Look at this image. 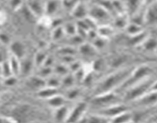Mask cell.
Instances as JSON below:
<instances>
[{
	"instance_id": "cell-1",
	"label": "cell",
	"mask_w": 157,
	"mask_h": 123,
	"mask_svg": "<svg viewBox=\"0 0 157 123\" xmlns=\"http://www.w3.org/2000/svg\"><path fill=\"white\" fill-rule=\"evenodd\" d=\"M133 69L134 67H122L106 75L94 87L93 96L115 92L127 80Z\"/></svg>"
},
{
	"instance_id": "cell-2",
	"label": "cell",
	"mask_w": 157,
	"mask_h": 123,
	"mask_svg": "<svg viewBox=\"0 0 157 123\" xmlns=\"http://www.w3.org/2000/svg\"><path fill=\"white\" fill-rule=\"evenodd\" d=\"M156 79V77L151 75V76L140 81V82L133 85V86L124 91L121 95L123 101L127 102V104H130V103L139 99L140 98L144 96L146 93L150 91L153 81Z\"/></svg>"
},
{
	"instance_id": "cell-3",
	"label": "cell",
	"mask_w": 157,
	"mask_h": 123,
	"mask_svg": "<svg viewBox=\"0 0 157 123\" xmlns=\"http://www.w3.org/2000/svg\"><path fill=\"white\" fill-rule=\"evenodd\" d=\"M152 73H153V69L147 65H141L138 67H134L127 80L115 92L121 95L124 91L133 86V85L153 75Z\"/></svg>"
},
{
	"instance_id": "cell-4",
	"label": "cell",
	"mask_w": 157,
	"mask_h": 123,
	"mask_svg": "<svg viewBox=\"0 0 157 123\" xmlns=\"http://www.w3.org/2000/svg\"><path fill=\"white\" fill-rule=\"evenodd\" d=\"M122 101H124L120 94L116 92H110L93 96L90 101V105L97 109H101Z\"/></svg>"
},
{
	"instance_id": "cell-5",
	"label": "cell",
	"mask_w": 157,
	"mask_h": 123,
	"mask_svg": "<svg viewBox=\"0 0 157 123\" xmlns=\"http://www.w3.org/2000/svg\"><path fill=\"white\" fill-rule=\"evenodd\" d=\"M90 105L84 101H78L73 107L71 109L67 121H81L87 114Z\"/></svg>"
},
{
	"instance_id": "cell-6",
	"label": "cell",
	"mask_w": 157,
	"mask_h": 123,
	"mask_svg": "<svg viewBox=\"0 0 157 123\" xmlns=\"http://www.w3.org/2000/svg\"><path fill=\"white\" fill-rule=\"evenodd\" d=\"M135 105L137 109H153L157 107V92L149 91L144 96L130 103Z\"/></svg>"
},
{
	"instance_id": "cell-7",
	"label": "cell",
	"mask_w": 157,
	"mask_h": 123,
	"mask_svg": "<svg viewBox=\"0 0 157 123\" xmlns=\"http://www.w3.org/2000/svg\"><path fill=\"white\" fill-rule=\"evenodd\" d=\"M25 6L35 18H39L45 14V2L42 0H26Z\"/></svg>"
},
{
	"instance_id": "cell-8",
	"label": "cell",
	"mask_w": 157,
	"mask_h": 123,
	"mask_svg": "<svg viewBox=\"0 0 157 123\" xmlns=\"http://www.w3.org/2000/svg\"><path fill=\"white\" fill-rule=\"evenodd\" d=\"M9 51L10 54L15 55L19 59H22L25 57L26 48L24 43L18 40L12 41L9 45Z\"/></svg>"
},
{
	"instance_id": "cell-9",
	"label": "cell",
	"mask_w": 157,
	"mask_h": 123,
	"mask_svg": "<svg viewBox=\"0 0 157 123\" xmlns=\"http://www.w3.org/2000/svg\"><path fill=\"white\" fill-rule=\"evenodd\" d=\"M144 22L148 25L157 24V2H153L146 9L144 16Z\"/></svg>"
},
{
	"instance_id": "cell-10",
	"label": "cell",
	"mask_w": 157,
	"mask_h": 123,
	"mask_svg": "<svg viewBox=\"0 0 157 123\" xmlns=\"http://www.w3.org/2000/svg\"><path fill=\"white\" fill-rule=\"evenodd\" d=\"M71 109H69L67 105L61 106V107L54 109L53 117L56 121H67L70 113Z\"/></svg>"
},
{
	"instance_id": "cell-11",
	"label": "cell",
	"mask_w": 157,
	"mask_h": 123,
	"mask_svg": "<svg viewBox=\"0 0 157 123\" xmlns=\"http://www.w3.org/2000/svg\"><path fill=\"white\" fill-rule=\"evenodd\" d=\"M58 89H59L49 87V86L45 85L42 89L37 91V96L39 98H41V99H44L46 101V100L49 99L52 97L59 94V90Z\"/></svg>"
},
{
	"instance_id": "cell-12",
	"label": "cell",
	"mask_w": 157,
	"mask_h": 123,
	"mask_svg": "<svg viewBox=\"0 0 157 123\" xmlns=\"http://www.w3.org/2000/svg\"><path fill=\"white\" fill-rule=\"evenodd\" d=\"M87 14V9L82 2H77L74 8H72V15L78 20L84 19Z\"/></svg>"
},
{
	"instance_id": "cell-13",
	"label": "cell",
	"mask_w": 157,
	"mask_h": 123,
	"mask_svg": "<svg viewBox=\"0 0 157 123\" xmlns=\"http://www.w3.org/2000/svg\"><path fill=\"white\" fill-rule=\"evenodd\" d=\"M90 17L94 20H104L109 17L108 12L101 6H96L90 10Z\"/></svg>"
},
{
	"instance_id": "cell-14",
	"label": "cell",
	"mask_w": 157,
	"mask_h": 123,
	"mask_svg": "<svg viewBox=\"0 0 157 123\" xmlns=\"http://www.w3.org/2000/svg\"><path fill=\"white\" fill-rule=\"evenodd\" d=\"M34 66H35L34 59H30L29 58L25 57L24 58L21 59V72H20V75L21 74L25 76H29Z\"/></svg>"
},
{
	"instance_id": "cell-15",
	"label": "cell",
	"mask_w": 157,
	"mask_h": 123,
	"mask_svg": "<svg viewBox=\"0 0 157 123\" xmlns=\"http://www.w3.org/2000/svg\"><path fill=\"white\" fill-rule=\"evenodd\" d=\"M68 100L66 98V97L64 95H60V93L55 95V96L52 97L49 99L46 100L48 105L50 107H52V109H56V108L64 105H66V102Z\"/></svg>"
},
{
	"instance_id": "cell-16",
	"label": "cell",
	"mask_w": 157,
	"mask_h": 123,
	"mask_svg": "<svg viewBox=\"0 0 157 123\" xmlns=\"http://www.w3.org/2000/svg\"><path fill=\"white\" fill-rule=\"evenodd\" d=\"M27 85L29 87L34 89H37V91H38L46 85V81L45 79L41 78L38 75H36V76L29 77L27 81Z\"/></svg>"
},
{
	"instance_id": "cell-17",
	"label": "cell",
	"mask_w": 157,
	"mask_h": 123,
	"mask_svg": "<svg viewBox=\"0 0 157 123\" xmlns=\"http://www.w3.org/2000/svg\"><path fill=\"white\" fill-rule=\"evenodd\" d=\"M8 60H9L13 75H15V76L19 75L20 72H21V59L10 54L8 57Z\"/></svg>"
},
{
	"instance_id": "cell-18",
	"label": "cell",
	"mask_w": 157,
	"mask_h": 123,
	"mask_svg": "<svg viewBox=\"0 0 157 123\" xmlns=\"http://www.w3.org/2000/svg\"><path fill=\"white\" fill-rule=\"evenodd\" d=\"M112 122H129V121H133V111L128 110L124 111L121 113L118 114L115 117L110 119Z\"/></svg>"
},
{
	"instance_id": "cell-19",
	"label": "cell",
	"mask_w": 157,
	"mask_h": 123,
	"mask_svg": "<svg viewBox=\"0 0 157 123\" xmlns=\"http://www.w3.org/2000/svg\"><path fill=\"white\" fill-rule=\"evenodd\" d=\"M76 82L77 81H76V79H75L74 74L68 73L61 78V87L64 88L66 90V89H70V88L71 87H74Z\"/></svg>"
},
{
	"instance_id": "cell-20",
	"label": "cell",
	"mask_w": 157,
	"mask_h": 123,
	"mask_svg": "<svg viewBox=\"0 0 157 123\" xmlns=\"http://www.w3.org/2000/svg\"><path fill=\"white\" fill-rule=\"evenodd\" d=\"M59 8V3L58 0H48L45 2V14L48 15L52 16L55 13H56L57 11Z\"/></svg>"
},
{
	"instance_id": "cell-21",
	"label": "cell",
	"mask_w": 157,
	"mask_h": 123,
	"mask_svg": "<svg viewBox=\"0 0 157 123\" xmlns=\"http://www.w3.org/2000/svg\"><path fill=\"white\" fill-rule=\"evenodd\" d=\"M81 94V89L77 88L76 86L70 88V89H66V93L64 94V96L66 97L67 100L69 101H73V100L78 99V97H80V95Z\"/></svg>"
},
{
	"instance_id": "cell-22",
	"label": "cell",
	"mask_w": 157,
	"mask_h": 123,
	"mask_svg": "<svg viewBox=\"0 0 157 123\" xmlns=\"http://www.w3.org/2000/svg\"><path fill=\"white\" fill-rule=\"evenodd\" d=\"M126 29H127V34H128L130 36H134V35H138V34L144 32L142 29L141 25L137 24V23L136 22L129 23V24L127 25V27H126Z\"/></svg>"
},
{
	"instance_id": "cell-23",
	"label": "cell",
	"mask_w": 157,
	"mask_h": 123,
	"mask_svg": "<svg viewBox=\"0 0 157 123\" xmlns=\"http://www.w3.org/2000/svg\"><path fill=\"white\" fill-rule=\"evenodd\" d=\"M46 85L52 88H57L59 89L61 85V78L58 75H52L50 77L45 79Z\"/></svg>"
},
{
	"instance_id": "cell-24",
	"label": "cell",
	"mask_w": 157,
	"mask_h": 123,
	"mask_svg": "<svg viewBox=\"0 0 157 123\" xmlns=\"http://www.w3.org/2000/svg\"><path fill=\"white\" fill-rule=\"evenodd\" d=\"M53 72L55 75H58L61 78H62L63 76L68 74L70 70H69L68 66L66 64H58L54 65Z\"/></svg>"
},
{
	"instance_id": "cell-25",
	"label": "cell",
	"mask_w": 157,
	"mask_h": 123,
	"mask_svg": "<svg viewBox=\"0 0 157 123\" xmlns=\"http://www.w3.org/2000/svg\"><path fill=\"white\" fill-rule=\"evenodd\" d=\"M47 57L48 55L43 51H38L37 53H35V57H34V63H35V67L37 66L38 69L43 66Z\"/></svg>"
},
{
	"instance_id": "cell-26",
	"label": "cell",
	"mask_w": 157,
	"mask_h": 123,
	"mask_svg": "<svg viewBox=\"0 0 157 123\" xmlns=\"http://www.w3.org/2000/svg\"><path fill=\"white\" fill-rule=\"evenodd\" d=\"M65 35L64 28L63 26H58V27L54 28L53 31L52 32V38L55 42H58L63 38V36Z\"/></svg>"
},
{
	"instance_id": "cell-27",
	"label": "cell",
	"mask_w": 157,
	"mask_h": 123,
	"mask_svg": "<svg viewBox=\"0 0 157 123\" xmlns=\"http://www.w3.org/2000/svg\"><path fill=\"white\" fill-rule=\"evenodd\" d=\"M141 5V0H127V9L131 13H136Z\"/></svg>"
},
{
	"instance_id": "cell-28",
	"label": "cell",
	"mask_w": 157,
	"mask_h": 123,
	"mask_svg": "<svg viewBox=\"0 0 157 123\" xmlns=\"http://www.w3.org/2000/svg\"><path fill=\"white\" fill-rule=\"evenodd\" d=\"M65 34L68 35L69 36H73L76 35L77 30H78V26L74 24L73 22L66 23L65 26H63Z\"/></svg>"
},
{
	"instance_id": "cell-29",
	"label": "cell",
	"mask_w": 157,
	"mask_h": 123,
	"mask_svg": "<svg viewBox=\"0 0 157 123\" xmlns=\"http://www.w3.org/2000/svg\"><path fill=\"white\" fill-rule=\"evenodd\" d=\"M146 50L153 51L157 48V41L155 38H147L143 43Z\"/></svg>"
},
{
	"instance_id": "cell-30",
	"label": "cell",
	"mask_w": 157,
	"mask_h": 123,
	"mask_svg": "<svg viewBox=\"0 0 157 123\" xmlns=\"http://www.w3.org/2000/svg\"><path fill=\"white\" fill-rule=\"evenodd\" d=\"M11 75H13V74H12L9 60L7 59L2 63V77L5 78L11 76Z\"/></svg>"
},
{
	"instance_id": "cell-31",
	"label": "cell",
	"mask_w": 157,
	"mask_h": 123,
	"mask_svg": "<svg viewBox=\"0 0 157 123\" xmlns=\"http://www.w3.org/2000/svg\"><path fill=\"white\" fill-rule=\"evenodd\" d=\"M129 23L127 22V19L126 17H124V14H121L119 18H117L115 26L118 28H126Z\"/></svg>"
},
{
	"instance_id": "cell-32",
	"label": "cell",
	"mask_w": 157,
	"mask_h": 123,
	"mask_svg": "<svg viewBox=\"0 0 157 123\" xmlns=\"http://www.w3.org/2000/svg\"><path fill=\"white\" fill-rule=\"evenodd\" d=\"M16 82H17V76H15V75H11V76L4 78L3 85L7 86H13L16 84Z\"/></svg>"
},
{
	"instance_id": "cell-33",
	"label": "cell",
	"mask_w": 157,
	"mask_h": 123,
	"mask_svg": "<svg viewBox=\"0 0 157 123\" xmlns=\"http://www.w3.org/2000/svg\"><path fill=\"white\" fill-rule=\"evenodd\" d=\"M10 6L13 10H19L23 6V0H10Z\"/></svg>"
},
{
	"instance_id": "cell-34",
	"label": "cell",
	"mask_w": 157,
	"mask_h": 123,
	"mask_svg": "<svg viewBox=\"0 0 157 123\" xmlns=\"http://www.w3.org/2000/svg\"><path fill=\"white\" fill-rule=\"evenodd\" d=\"M0 42L3 45L9 46L12 41L10 39V37L7 34L4 33V32H0Z\"/></svg>"
},
{
	"instance_id": "cell-35",
	"label": "cell",
	"mask_w": 157,
	"mask_h": 123,
	"mask_svg": "<svg viewBox=\"0 0 157 123\" xmlns=\"http://www.w3.org/2000/svg\"><path fill=\"white\" fill-rule=\"evenodd\" d=\"M7 20V15L3 11H0V26L4 24Z\"/></svg>"
},
{
	"instance_id": "cell-36",
	"label": "cell",
	"mask_w": 157,
	"mask_h": 123,
	"mask_svg": "<svg viewBox=\"0 0 157 123\" xmlns=\"http://www.w3.org/2000/svg\"><path fill=\"white\" fill-rule=\"evenodd\" d=\"M8 58H6V56H5L4 52H3L2 50H0V63H3Z\"/></svg>"
},
{
	"instance_id": "cell-37",
	"label": "cell",
	"mask_w": 157,
	"mask_h": 123,
	"mask_svg": "<svg viewBox=\"0 0 157 123\" xmlns=\"http://www.w3.org/2000/svg\"><path fill=\"white\" fill-rule=\"evenodd\" d=\"M0 77H2V63H0Z\"/></svg>"
},
{
	"instance_id": "cell-38",
	"label": "cell",
	"mask_w": 157,
	"mask_h": 123,
	"mask_svg": "<svg viewBox=\"0 0 157 123\" xmlns=\"http://www.w3.org/2000/svg\"><path fill=\"white\" fill-rule=\"evenodd\" d=\"M2 83L0 82V89H1V88H2Z\"/></svg>"
}]
</instances>
